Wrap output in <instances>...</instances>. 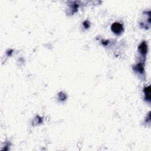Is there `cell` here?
<instances>
[{
    "instance_id": "cell-1",
    "label": "cell",
    "mask_w": 151,
    "mask_h": 151,
    "mask_svg": "<svg viewBox=\"0 0 151 151\" xmlns=\"http://www.w3.org/2000/svg\"><path fill=\"white\" fill-rule=\"evenodd\" d=\"M112 31L116 34H120L123 32L124 30V27L119 22H114L112 25L111 27Z\"/></svg>"
},
{
    "instance_id": "cell-3",
    "label": "cell",
    "mask_w": 151,
    "mask_h": 151,
    "mask_svg": "<svg viewBox=\"0 0 151 151\" xmlns=\"http://www.w3.org/2000/svg\"><path fill=\"white\" fill-rule=\"evenodd\" d=\"M144 93L145 95V99L147 101L150 102V86L145 88L144 89Z\"/></svg>"
},
{
    "instance_id": "cell-5",
    "label": "cell",
    "mask_w": 151,
    "mask_h": 151,
    "mask_svg": "<svg viewBox=\"0 0 151 151\" xmlns=\"http://www.w3.org/2000/svg\"><path fill=\"white\" fill-rule=\"evenodd\" d=\"M84 26L86 28H88L89 27L90 24H89V23H88V21H86V22H84Z\"/></svg>"
},
{
    "instance_id": "cell-4",
    "label": "cell",
    "mask_w": 151,
    "mask_h": 151,
    "mask_svg": "<svg viewBox=\"0 0 151 151\" xmlns=\"http://www.w3.org/2000/svg\"><path fill=\"white\" fill-rule=\"evenodd\" d=\"M136 70L137 71L139 72L140 74H142L144 72V65H143L142 63H139L136 66Z\"/></svg>"
},
{
    "instance_id": "cell-2",
    "label": "cell",
    "mask_w": 151,
    "mask_h": 151,
    "mask_svg": "<svg viewBox=\"0 0 151 151\" xmlns=\"http://www.w3.org/2000/svg\"><path fill=\"white\" fill-rule=\"evenodd\" d=\"M139 51L140 52V54L143 56H145L146 54L147 51H148V47L146 44L145 42H142V44H140V45L139 46Z\"/></svg>"
}]
</instances>
